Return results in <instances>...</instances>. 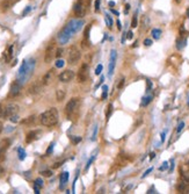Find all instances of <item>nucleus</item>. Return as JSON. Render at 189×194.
<instances>
[{"instance_id":"26","label":"nucleus","mask_w":189,"mask_h":194,"mask_svg":"<svg viewBox=\"0 0 189 194\" xmlns=\"http://www.w3.org/2000/svg\"><path fill=\"white\" fill-rule=\"evenodd\" d=\"M94 159H95V155H93L92 157H91V159H88V162H87V165H86V168H85V170H88V168L92 165V163L94 162Z\"/></svg>"},{"instance_id":"55","label":"nucleus","mask_w":189,"mask_h":194,"mask_svg":"<svg viewBox=\"0 0 189 194\" xmlns=\"http://www.w3.org/2000/svg\"><path fill=\"white\" fill-rule=\"evenodd\" d=\"M1 132H2V123L0 122V134H1Z\"/></svg>"},{"instance_id":"39","label":"nucleus","mask_w":189,"mask_h":194,"mask_svg":"<svg viewBox=\"0 0 189 194\" xmlns=\"http://www.w3.org/2000/svg\"><path fill=\"white\" fill-rule=\"evenodd\" d=\"M152 44V41L150 40V39H146L145 41H144V45H146V47H150Z\"/></svg>"},{"instance_id":"42","label":"nucleus","mask_w":189,"mask_h":194,"mask_svg":"<svg viewBox=\"0 0 189 194\" xmlns=\"http://www.w3.org/2000/svg\"><path fill=\"white\" fill-rule=\"evenodd\" d=\"M146 83H147V90H146V91H147V92H149V91H151V87H152V83H151V81H150V80H147V81H146Z\"/></svg>"},{"instance_id":"48","label":"nucleus","mask_w":189,"mask_h":194,"mask_svg":"<svg viewBox=\"0 0 189 194\" xmlns=\"http://www.w3.org/2000/svg\"><path fill=\"white\" fill-rule=\"evenodd\" d=\"M4 173H5V170H4V168L0 165V177H2L4 176Z\"/></svg>"},{"instance_id":"50","label":"nucleus","mask_w":189,"mask_h":194,"mask_svg":"<svg viewBox=\"0 0 189 194\" xmlns=\"http://www.w3.org/2000/svg\"><path fill=\"white\" fill-rule=\"evenodd\" d=\"M81 141V137H75V138H73V142L74 143H78V142Z\"/></svg>"},{"instance_id":"11","label":"nucleus","mask_w":189,"mask_h":194,"mask_svg":"<svg viewBox=\"0 0 189 194\" xmlns=\"http://www.w3.org/2000/svg\"><path fill=\"white\" fill-rule=\"evenodd\" d=\"M20 91H21V85H20V83H19V81H14V83H12V85H11L9 95H11V97H16L19 93H20Z\"/></svg>"},{"instance_id":"7","label":"nucleus","mask_w":189,"mask_h":194,"mask_svg":"<svg viewBox=\"0 0 189 194\" xmlns=\"http://www.w3.org/2000/svg\"><path fill=\"white\" fill-rule=\"evenodd\" d=\"M18 112H19V106L16 104H9V105H7V106L5 107L4 118H9V116L16 115Z\"/></svg>"},{"instance_id":"24","label":"nucleus","mask_w":189,"mask_h":194,"mask_svg":"<svg viewBox=\"0 0 189 194\" xmlns=\"http://www.w3.org/2000/svg\"><path fill=\"white\" fill-rule=\"evenodd\" d=\"M107 93H108V86L107 85H103L102 86V100H105L106 98H107Z\"/></svg>"},{"instance_id":"46","label":"nucleus","mask_w":189,"mask_h":194,"mask_svg":"<svg viewBox=\"0 0 189 194\" xmlns=\"http://www.w3.org/2000/svg\"><path fill=\"white\" fill-rule=\"evenodd\" d=\"M123 84H124V78H122V79H121V81H119V84L117 85V88H121L122 86H123Z\"/></svg>"},{"instance_id":"10","label":"nucleus","mask_w":189,"mask_h":194,"mask_svg":"<svg viewBox=\"0 0 189 194\" xmlns=\"http://www.w3.org/2000/svg\"><path fill=\"white\" fill-rule=\"evenodd\" d=\"M42 81H35V83H33V84L28 87V94H30V95H35V94H38L41 92V90H42Z\"/></svg>"},{"instance_id":"45","label":"nucleus","mask_w":189,"mask_h":194,"mask_svg":"<svg viewBox=\"0 0 189 194\" xmlns=\"http://www.w3.org/2000/svg\"><path fill=\"white\" fill-rule=\"evenodd\" d=\"M152 170H153V169H152V168H150L149 170H146V171H145V173H144V174H143V178H145V177L147 176V174H149V173L151 172V171H152Z\"/></svg>"},{"instance_id":"40","label":"nucleus","mask_w":189,"mask_h":194,"mask_svg":"<svg viewBox=\"0 0 189 194\" xmlns=\"http://www.w3.org/2000/svg\"><path fill=\"white\" fill-rule=\"evenodd\" d=\"M106 22H107V26L111 27V23H113V21H111V19H110L109 16H107V18H106Z\"/></svg>"},{"instance_id":"21","label":"nucleus","mask_w":189,"mask_h":194,"mask_svg":"<svg viewBox=\"0 0 189 194\" xmlns=\"http://www.w3.org/2000/svg\"><path fill=\"white\" fill-rule=\"evenodd\" d=\"M12 55H13V47L11 45V47L8 48V50L5 53V58H6L7 62H9V59H11V57H12Z\"/></svg>"},{"instance_id":"33","label":"nucleus","mask_w":189,"mask_h":194,"mask_svg":"<svg viewBox=\"0 0 189 194\" xmlns=\"http://www.w3.org/2000/svg\"><path fill=\"white\" fill-rule=\"evenodd\" d=\"M183 127H185V122H180L179 123V126H178V128H176V132H180L182 129H183Z\"/></svg>"},{"instance_id":"29","label":"nucleus","mask_w":189,"mask_h":194,"mask_svg":"<svg viewBox=\"0 0 189 194\" xmlns=\"http://www.w3.org/2000/svg\"><path fill=\"white\" fill-rule=\"evenodd\" d=\"M63 51H64V50H63L62 48L56 49V57H57V58L61 57V56H62V55H63Z\"/></svg>"},{"instance_id":"25","label":"nucleus","mask_w":189,"mask_h":194,"mask_svg":"<svg viewBox=\"0 0 189 194\" xmlns=\"http://www.w3.org/2000/svg\"><path fill=\"white\" fill-rule=\"evenodd\" d=\"M5 157H6V149L0 148V162H4Z\"/></svg>"},{"instance_id":"37","label":"nucleus","mask_w":189,"mask_h":194,"mask_svg":"<svg viewBox=\"0 0 189 194\" xmlns=\"http://www.w3.org/2000/svg\"><path fill=\"white\" fill-rule=\"evenodd\" d=\"M4 113H5V107H2V105L0 104V118H4Z\"/></svg>"},{"instance_id":"44","label":"nucleus","mask_w":189,"mask_h":194,"mask_svg":"<svg viewBox=\"0 0 189 194\" xmlns=\"http://www.w3.org/2000/svg\"><path fill=\"white\" fill-rule=\"evenodd\" d=\"M11 121H12V122H18V116H16V115L11 116Z\"/></svg>"},{"instance_id":"4","label":"nucleus","mask_w":189,"mask_h":194,"mask_svg":"<svg viewBox=\"0 0 189 194\" xmlns=\"http://www.w3.org/2000/svg\"><path fill=\"white\" fill-rule=\"evenodd\" d=\"M81 57V53H80V50L75 45H72L70 48V51H69V63L72 64V65H74L78 63V61L80 59Z\"/></svg>"},{"instance_id":"2","label":"nucleus","mask_w":189,"mask_h":194,"mask_svg":"<svg viewBox=\"0 0 189 194\" xmlns=\"http://www.w3.org/2000/svg\"><path fill=\"white\" fill-rule=\"evenodd\" d=\"M80 102H81L80 101V98H72L70 101L66 104L65 112L69 119H71L73 115L77 114V112H78L80 107Z\"/></svg>"},{"instance_id":"31","label":"nucleus","mask_w":189,"mask_h":194,"mask_svg":"<svg viewBox=\"0 0 189 194\" xmlns=\"http://www.w3.org/2000/svg\"><path fill=\"white\" fill-rule=\"evenodd\" d=\"M35 185H37L38 187H42V186H43V180L40 179V178H37L35 180Z\"/></svg>"},{"instance_id":"34","label":"nucleus","mask_w":189,"mask_h":194,"mask_svg":"<svg viewBox=\"0 0 189 194\" xmlns=\"http://www.w3.org/2000/svg\"><path fill=\"white\" fill-rule=\"evenodd\" d=\"M64 66V62H63L62 59H58L57 62H56V67H63Z\"/></svg>"},{"instance_id":"38","label":"nucleus","mask_w":189,"mask_h":194,"mask_svg":"<svg viewBox=\"0 0 189 194\" xmlns=\"http://www.w3.org/2000/svg\"><path fill=\"white\" fill-rule=\"evenodd\" d=\"M63 163H64V162H57V163H55L52 165V169H58L59 166H61V165H62Z\"/></svg>"},{"instance_id":"3","label":"nucleus","mask_w":189,"mask_h":194,"mask_svg":"<svg viewBox=\"0 0 189 194\" xmlns=\"http://www.w3.org/2000/svg\"><path fill=\"white\" fill-rule=\"evenodd\" d=\"M89 1L91 0H78V2L74 5V15L77 18H83L86 14L88 6H89Z\"/></svg>"},{"instance_id":"30","label":"nucleus","mask_w":189,"mask_h":194,"mask_svg":"<svg viewBox=\"0 0 189 194\" xmlns=\"http://www.w3.org/2000/svg\"><path fill=\"white\" fill-rule=\"evenodd\" d=\"M97 126H95V127H94V132H93L92 141H95V140H97Z\"/></svg>"},{"instance_id":"23","label":"nucleus","mask_w":189,"mask_h":194,"mask_svg":"<svg viewBox=\"0 0 189 194\" xmlns=\"http://www.w3.org/2000/svg\"><path fill=\"white\" fill-rule=\"evenodd\" d=\"M111 112H113V105L109 104L108 107H107V110H106V118H107V120L109 119V116L111 115Z\"/></svg>"},{"instance_id":"57","label":"nucleus","mask_w":189,"mask_h":194,"mask_svg":"<svg viewBox=\"0 0 189 194\" xmlns=\"http://www.w3.org/2000/svg\"><path fill=\"white\" fill-rule=\"evenodd\" d=\"M187 15H188V18H189V8H188V11H187Z\"/></svg>"},{"instance_id":"22","label":"nucleus","mask_w":189,"mask_h":194,"mask_svg":"<svg viewBox=\"0 0 189 194\" xmlns=\"http://www.w3.org/2000/svg\"><path fill=\"white\" fill-rule=\"evenodd\" d=\"M160 35H161V30L160 29H153L152 30V36H153L155 40H158L159 37H160Z\"/></svg>"},{"instance_id":"12","label":"nucleus","mask_w":189,"mask_h":194,"mask_svg":"<svg viewBox=\"0 0 189 194\" xmlns=\"http://www.w3.org/2000/svg\"><path fill=\"white\" fill-rule=\"evenodd\" d=\"M40 135H41V132H40V130H33V132H28V134H27V137H26L27 143H31L33 141L37 140Z\"/></svg>"},{"instance_id":"5","label":"nucleus","mask_w":189,"mask_h":194,"mask_svg":"<svg viewBox=\"0 0 189 194\" xmlns=\"http://www.w3.org/2000/svg\"><path fill=\"white\" fill-rule=\"evenodd\" d=\"M89 77V67H88L87 63H84L83 65L80 66L79 71H78V75H77V79L79 83H85Z\"/></svg>"},{"instance_id":"19","label":"nucleus","mask_w":189,"mask_h":194,"mask_svg":"<svg viewBox=\"0 0 189 194\" xmlns=\"http://www.w3.org/2000/svg\"><path fill=\"white\" fill-rule=\"evenodd\" d=\"M9 146H11V141H9L8 138H5V140H2V141L0 142V148H2V149H8Z\"/></svg>"},{"instance_id":"53","label":"nucleus","mask_w":189,"mask_h":194,"mask_svg":"<svg viewBox=\"0 0 189 194\" xmlns=\"http://www.w3.org/2000/svg\"><path fill=\"white\" fill-rule=\"evenodd\" d=\"M117 28H119V30H121V29H122V27H121V22H119V20H117Z\"/></svg>"},{"instance_id":"15","label":"nucleus","mask_w":189,"mask_h":194,"mask_svg":"<svg viewBox=\"0 0 189 194\" xmlns=\"http://www.w3.org/2000/svg\"><path fill=\"white\" fill-rule=\"evenodd\" d=\"M52 76H53V71L52 70H49L45 76L43 77V79H42V84L43 85H49L50 84V81L52 80Z\"/></svg>"},{"instance_id":"14","label":"nucleus","mask_w":189,"mask_h":194,"mask_svg":"<svg viewBox=\"0 0 189 194\" xmlns=\"http://www.w3.org/2000/svg\"><path fill=\"white\" fill-rule=\"evenodd\" d=\"M176 190L179 193H188V182L187 181H181L176 186Z\"/></svg>"},{"instance_id":"9","label":"nucleus","mask_w":189,"mask_h":194,"mask_svg":"<svg viewBox=\"0 0 189 194\" xmlns=\"http://www.w3.org/2000/svg\"><path fill=\"white\" fill-rule=\"evenodd\" d=\"M74 78V72L72 70H65L59 75V80L63 83H69Z\"/></svg>"},{"instance_id":"52","label":"nucleus","mask_w":189,"mask_h":194,"mask_svg":"<svg viewBox=\"0 0 189 194\" xmlns=\"http://www.w3.org/2000/svg\"><path fill=\"white\" fill-rule=\"evenodd\" d=\"M154 157H155V154H154V152H151V154H150V159H153Z\"/></svg>"},{"instance_id":"27","label":"nucleus","mask_w":189,"mask_h":194,"mask_svg":"<svg viewBox=\"0 0 189 194\" xmlns=\"http://www.w3.org/2000/svg\"><path fill=\"white\" fill-rule=\"evenodd\" d=\"M41 174L43 177H51L52 176V171H50V170H45V171H42Z\"/></svg>"},{"instance_id":"54","label":"nucleus","mask_w":189,"mask_h":194,"mask_svg":"<svg viewBox=\"0 0 189 194\" xmlns=\"http://www.w3.org/2000/svg\"><path fill=\"white\" fill-rule=\"evenodd\" d=\"M109 5H110V7H113V6H114V5H115V2H114V1H110Z\"/></svg>"},{"instance_id":"36","label":"nucleus","mask_w":189,"mask_h":194,"mask_svg":"<svg viewBox=\"0 0 189 194\" xmlns=\"http://www.w3.org/2000/svg\"><path fill=\"white\" fill-rule=\"evenodd\" d=\"M167 168H168V163L167 162H164V165L163 166H160L159 170H160V171H164V170H167Z\"/></svg>"},{"instance_id":"41","label":"nucleus","mask_w":189,"mask_h":194,"mask_svg":"<svg viewBox=\"0 0 189 194\" xmlns=\"http://www.w3.org/2000/svg\"><path fill=\"white\" fill-rule=\"evenodd\" d=\"M132 37H133V33H132V31H128V35H127L128 40H131Z\"/></svg>"},{"instance_id":"35","label":"nucleus","mask_w":189,"mask_h":194,"mask_svg":"<svg viewBox=\"0 0 189 194\" xmlns=\"http://www.w3.org/2000/svg\"><path fill=\"white\" fill-rule=\"evenodd\" d=\"M102 72V65L101 64H100V65H97V70H95V75H100V73H101Z\"/></svg>"},{"instance_id":"16","label":"nucleus","mask_w":189,"mask_h":194,"mask_svg":"<svg viewBox=\"0 0 189 194\" xmlns=\"http://www.w3.org/2000/svg\"><path fill=\"white\" fill-rule=\"evenodd\" d=\"M36 120V116L35 115H30V116H28V118H26V119H23L21 121L22 124H26V126H30V124H33L34 122H35Z\"/></svg>"},{"instance_id":"13","label":"nucleus","mask_w":189,"mask_h":194,"mask_svg":"<svg viewBox=\"0 0 189 194\" xmlns=\"http://www.w3.org/2000/svg\"><path fill=\"white\" fill-rule=\"evenodd\" d=\"M14 2H15V0H2V1L0 2V9H1L2 12H6V11H8V9L13 6Z\"/></svg>"},{"instance_id":"8","label":"nucleus","mask_w":189,"mask_h":194,"mask_svg":"<svg viewBox=\"0 0 189 194\" xmlns=\"http://www.w3.org/2000/svg\"><path fill=\"white\" fill-rule=\"evenodd\" d=\"M115 65H116V51L111 50V53H110V59H109V66H108V76L109 77H111L113 73H114Z\"/></svg>"},{"instance_id":"1","label":"nucleus","mask_w":189,"mask_h":194,"mask_svg":"<svg viewBox=\"0 0 189 194\" xmlns=\"http://www.w3.org/2000/svg\"><path fill=\"white\" fill-rule=\"evenodd\" d=\"M41 123L45 126V127H52L55 124H57L58 122V110L57 108H50V109L45 110L43 114H41L40 116Z\"/></svg>"},{"instance_id":"56","label":"nucleus","mask_w":189,"mask_h":194,"mask_svg":"<svg viewBox=\"0 0 189 194\" xmlns=\"http://www.w3.org/2000/svg\"><path fill=\"white\" fill-rule=\"evenodd\" d=\"M111 12H113V13H114V14H116V15H119V12H116V11H114V9H113Z\"/></svg>"},{"instance_id":"28","label":"nucleus","mask_w":189,"mask_h":194,"mask_svg":"<svg viewBox=\"0 0 189 194\" xmlns=\"http://www.w3.org/2000/svg\"><path fill=\"white\" fill-rule=\"evenodd\" d=\"M19 158L21 159H25V157H26V152H25V151H23V149H21V148H20V149H19Z\"/></svg>"},{"instance_id":"6","label":"nucleus","mask_w":189,"mask_h":194,"mask_svg":"<svg viewBox=\"0 0 189 194\" xmlns=\"http://www.w3.org/2000/svg\"><path fill=\"white\" fill-rule=\"evenodd\" d=\"M56 56V48H55V43L51 42V43L48 45V48L45 50V55H44V62L45 63H50L52 61V58Z\"/></svg>"},{"instance_id":"18","label":"nucleus","mask_w":189,"mask_h":194,"mask_svg":"<svg viewBox=\"0 0 189 194\" xmlns=\"http://www.w3.org/2000/svg\"><path fill=\"white\" fill-rule=\"evenodd\" d=\"M64 98H65V92L63 90H57V92H56V99H57V101L59 102L63 101Z\"/></svg>"},{"instance_id":"43","label":"nucleus","mask_w":189,"mask_h":194,"mask_svg":"<svg viewBox=\"0 0 189 194\" xmlns=\"http://www.w3.org/2000/svg\"><path fill=\"white\" fill-rule=\"evenodd\" d=\"M100 8V0H95V11Z\"/></svg>"},{"instance_id":"20","label":"nucleus","mask_w":189,"mask_h":194,"mask_svg":"<svg viewBox=\"0 0 189 194\" xmlns=\"http://www.w3.org/2000/svg\"><path fill=\"white\" fill-rule=\"evenodd\" d=\"M152 101V97L151 95H149V97H144L143 98V100H142V104H141V106L142 107H145L147 106L150 102Z\"/></svg>"},{"instance_id":"47","label":"nucleus","mask_w":189,"mask_h":194,"mask_svg":"<svg viewBox=\"0 0 189 194\" xmlns=\"http://www.w3.org/2000/svg\"><path fill=\"white\" fill-rule=\"evenodd\" d=\"M129 9H130V5L127 4V5H125V8H124V13L127 14L128 12H129Z\"/></svg>"},{"instance_id":"17","label":"nucleus","mask_w":189,"mask_h":194,"mask_svg":"<svg viewBox=\"0 0 189 194\" xmlns=\"http://www.w3.org/2000/svg\"><path fill=\"white\" fill-rule=\"evenodd\" d=\"M67 180H69V172H63L61 174V187L65 185Z\"/></svg>"},{"instance_id":"32","label":"nucleus","mask_w":189,"mask_h":194,"mask_svg":"<svg viewBox=\"0 0 189 194\" xmlns=\"http://www.w3.org/2000/svg\"><path fill=\"white\" fill-rule=\"evenodd\" d=\"M131 27H132V28H136V27H137V16H136V15H135V16L132 18Z\"/></svg>"},{"instance_id":"49","label":"nucleus","mask_w":189,"mask_h":194,"mask_svg":"<svg viewBox=\"0 0 189 194\" xmlns=\"http://www.w3.org/2000/svg\"><path fill=\"white\" fill-rule=\"evenodd\" d=\"M52 149H53V144H51V146H49V149H48V150H47V154H50V152H51V151H52Z\"/></svg>"},{"instance_id":"51","label":"nucleus","mask_w":189,"mask_h":194,"mask_svg":"<svg viewBox=\"0 0 189 194\" xmlns=\"http://www.w3.org/2000/svg\"><path fill=\"white\" fill-rule=\"evenodd\" d=\"M165 136H166V134H165V132H161V142L165 141Z\"/></svg>"}]
</instances>
